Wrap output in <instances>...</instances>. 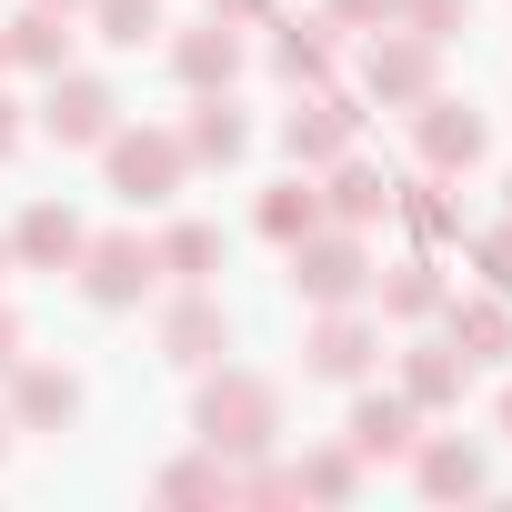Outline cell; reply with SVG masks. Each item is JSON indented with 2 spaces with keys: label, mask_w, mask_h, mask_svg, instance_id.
<instances>
[{
  "label": "cell",
  "mask_w": 512,
  "mask_h": 512,
  "mask_svg": "<svg viewBox=\"0 0 512 512\" xmlns=\"http://www.w3.org/2000/svg\"><path fill=\"white\" fill-rule=\"evenodd\" d=\"M191 422H201V442H211L221 462H262V452L282 442V392H272L262 372H231V362H221V372L201 382V412H191Z\"/></svg>",
  "instance_id": "obj_1"
},
{
  "label": "cell",
  "mask_w": 512,
  "mask_h": 512,
  "mask_svg": "<svg viewBox=\"0 0 512 512\" xmlns=\"http://www.w3.org/2000/svg\"><path fill=\"white\" fill-rule=\"evenodd\" d=\"M292 292L322 312V302H372V251H362V231H342V221H322V231H302L292 251Z\"/></svg>",
  "instance_id": "obj_2"
},
{
  "label": "cell",
  "mask_w": 512,
  "mask_h": 512,
  "mask_svg": "<svg viewBox=\"0 0 512 512\" xmlns=\"http://www.w3.org/2000/svg\"><path fill=\"white\" fill-rule=\"evenodd\" d=\"M71 272H81V302H91V312H131V302L161 292V251H151L141 231H91Z\"/></svg>",
  "instance_id": "obj_3"
},
{
  "label": "cell",
  "mask_w": 512,
  "mask_h": 512,
  "mask_svg": "<svg viewBox=\"0 0 512 512\" xmlns=\"http://www.w3.org/2000/svg\"><path fill=\"white\" fill-rule=\"evenodd\" d=\"M362 91L372 101H392V111H412V101H432L442 91V41H422V31H372V51H362Z\"/></svg>",
  "instance_id": "obj_4"
},
{
  "label": "cell",
  "mask_w": 512,
  "mask_h": 512,
  "mask_svg": "<svg viewBox=\"0 0 512 512\" xmlns=\"http://www.w3.org/2000/svg\"><path fill=\"white\" fill-rule=\"evenodd\" d=\"M41 131H51L61 151H101V141L121 131V91H111L101 71H51V91H41Z\"/></svg>",
  "instance_id": "obj_5"
},
{
  "label": "cell",
  "mask_w": 512,
  "mask_h": 512,
  "mask_svg": "<svg viewBox=\"0 0 512 512\" xmlns=\"http://www.w3.org/2000/svg\"><path fill=\"white\" fill-rule=\"evenodd\" d=\"M101 161H111V191H121L131 211L171 201V191H181V171H191L181 131H111V141H101Z\"/></svg>",
  "instance_id": "obj_6"
},
{
  "label": "cell",
  "mask_w": 512,
  "mask_h": 512,
  "mask_svg": "<svg viewBox=\"0 0 512 512\" xmlns=\"http://www.w3.org/2000/svg\"><path fill=\"white\" fill-rule=\"evenodd\" d=\"M221 352H231V312H221V292H211V282H181V292L161 302V362L211 372Z\"/></svg>",
  "instance_id": "obj_7"
},
{
  "label": "cell",
  "mask_w": 512,
  "mask_h": 512,
  "mask_svg": "<svg viewBox=\"0 0 512 512\" xmlns=\"http://www.w3.org/2000/svg\"><path fill=\"white\" fill-rule=\"evenodd\" d=\"M372 352H382V322H372L362 302H322V322L302 332V372H312V382H362Z\"/></svg>",
  "instance_id": "obj_8"
},
{
  "label": "cell",
  "mask_w": 512,
  "mask_h": 512,
  "mask_svg": "<svg viewBox=\"0 0 512 512\" xmlns=\"http://www.w3.org/2000/svg\"><path fill=\"white\" fill-rule=\"evenodd\" d=\"M81 372H61V362H11V402H0V412H11V432H71L81 422Z\"/></svg>",
  "instance_id": "obj_9"
},
{
  "label": "cell",
  "mask_w": 512,
  "mask_h": 512,
  "mask_svg": "<svg viewBox=\"0 0 512 512\" xmlns=\"http://www.w3.org/2000/svg\"><path fill=\"white\" fill-rule=\"evenodd\" d=\"M412 141H422V171H482V151H492V131H482V111L472 101H412Z\"/></svg>",
  "instance_id": "obj_10"
},
{
  "label": "cell",
  "mask_w": 512,
  "mask_h": 512,
  "mask_svg": "<svg viewBox=\"0 0 512 512\" xmlns=\"http://www.w3.org/2000/svg\"><path fill=\"white\" fill-rule=\"evenodd\" d=\"M352 141H362V111H352L342 91H312L302 111H282V151H292V171H332Z\"/></svg>",
  "instance_id": "obj_11"
},
{
  "label": "cell",
  "mask_w": 512,
  "mask_h": 512,
  "mask_svg": "<svg viewBox=\"0 0 512 512\" xmlns=\"http://www.w3.org/2000/svg\"><path fill=\"white\" fill-rule=\"evenodd\" d=\"M342 442H352L362 462H412V442H422V402H412V392H362L352 422H342Z\"/></svg>",
  "instance_id": "obj_12"
},
{
  "label": "cell",
  "mask_w": 512,
  "mask_h": 512,
  "mask_svg": "<svg viewBox=\"0 0 512 512\" xmlns=\"http://www.w3.org/2000/svg\"><path fill=\"white\" fill-rule=\"evenodd\" d=\"M81 241H91V231H81L71 201H31V211L11 221V272H71Z\"/></svg>",
  "instance_id": "obj_13"
},
{
  "label": "cell",
  "mask_w": 512,
  "mask_h": 512,
  "mask_svg": "<svg viewBox=\"0 0 512 512\" xmlns=\"http://www.w3.org/2000/svg\"><path fill=\"white\" fill-rule=\"evenodd\" d=\"M171 71H181V91H231L241 81V21H191V31H171Z\"/></svg>",
  "instance_id": "obj_14"
},
{
  "label": "cell",
  "mask_w": 512,
  "mask_h": 512,
  "mask_svg": "<svg viewBox=\"0 0 512 512\" xmlns=\"http://www.w3.org/2000/svg\"><path fill=\"white\" fill-rule=\"evenodd\" d=\"M322 181V221H342V231H372V221H392V181L372 171V161H332V171H312Z\"/></svg>",
  "instance_id": "obj_15"
},
{
  "label": "cell",
  "mask_w": 512,
  "mask_h": 512,
  "mask_svg": "<svg viewBox=\"0 0 512 512\" xmlns=\"http://www.w3.org/2000/svg\"><path fill=\"white\" fill-rule=\"evenodd\" d=\"M181 151H191V161H221V171H231V161L251 151V121H241V101H231V91H191Z\"/></svg>",
  "instance_id": "obj_16"
},
{
  "label": "cell",
  "mask_w": 512,
  "mask_h": 512,
  "mask_svg": "<svg viewBox=\"0 0 512 512\" xmlns=\"http://www.w3.org/2000/svg\"><path fill=\"white\" fill-rule=\"evenodd\" d=\"M412 482H422L432 502H462V492H482L492 472H482V452H472L462 432H422V442H412Z\"/></svg>",
  "instance_id": "obj_17"
},
{
  "label": "cell",
  "mask_w": 512,
  "mask_h": 512,
  "mask_svg": "<svg viewBox=\"0 0 512 512\" xmlns=\"http://www.w3.org/2000/svg\"><path fill=\"white\" fill-rule=\"evenodd\" d=\"M442 312H452L462 362H512V292H472V302H442Z\"/></svg>",
  "instance_id": "obj_18"
},
{
  "label": "cell",
  "mask_w": 512,
  "mask_h": 512,
  "mask_svg": "<svg viewBox=\"0 0 512 512\" xmlns=\"http://www.w3.org/2000/svg\"><path fill=\"white\" fill-rule=\"evenodd\" d=\"M0 51H11V71H71V11H41V0H31V11L11 21V31H0Z\"/></svg>",
  "instance_id": "obj_19"
},
{
  "label": "cell",
  "mask_w": 512,
  "mask_h": 512,
  "mask_svg": "<svg viewBox=\"0 0 512 512\" xmlns=\"http://www.w3.org/2000/svg\"><path fill=\"white\" fill-rule=\"evenodd\" d=\"M462 382H472V362H462L452 342H412V362H402V392H412L422 412H452V402H462Z\"/></svg>",
  "instance_id": "obj_20"
},
{
  "label": "cell",
  "mask_w": 512,
  "mask_h": 512,
  "mask_svg": "<svg viewBox=\"0 0 512 512\" xmlns=\"http://www.w3.org/2000/svg\"><path fill=\"white\" fill-rule=\"evenodd\" d=\"M251 231H262V241H302V231H322V191H312V171H292L282 191H262V211H251Z\"/></svg>",
  "instance_id": "obj_21"
},
{
  "label": "cell",
  "mask_w": 512,
  "mask_h": 512,
  "mask_svg": "<svg viewBox=\"0 0 512 512\" xmlns=\"http://www.w3.org/2000/svg\"><path fill=\"white\" fill-rule=\"evenodd\" d=\"M272 71H282L292 91H322V81H332V21H282Z\"/></svg>",
  "instance_id": "obj_22"
},
{
  "label": "cell",
  "mask_w": 512,
  "mask_h": 512,
  "mask_svg": "<svg viewBox=\"0 0 512 512\" xmlns=\"http://www.w3.org/2000/svg\"><path fill=\"white\" fill-rule=\"evenodd\" d=\"M151 492H161V502H231V492H241V472H231V462H221V452L201 442L191 462H171V472H151Z\"/></svg>",
  "instance_id": "obj_23"
},
{
  "label": "cell",
  "mask_w": 512,
  "mask_h": 512,
  "mask_svg": "<svg viewBox=\"0 0 512 512\" xmlns=\"http://www.w3.org/2000/svg\"><path fill=\"white\" fill-rule=\"evenodd\" d=\"M151 251H161V282H211L221 272V231L211 221H171Z\"/></svg>",
  "instance_id": "obj_24"
},
{
  "label": "cell",
  "mask_w": 512,
  "mask_h": 512,
  "mask_svg": "<svg viewBox=\"0 0 512 512\" xmlns=\"http://www.w3.org/2000/svg\"><path fill=\"white\" fill-rule=\"evenodd\" d=\"M372 302H382L392 322H432V312H442V272H432V262H402V272H372Z\"/></svg>",
  "instance_id": "obj_25"
},
{
  "label": "cell",
  "mask_w": 512,
  "mask_h": 512,
  "mask_svg": "<svg viewBox=\"0 0 512 512\" xmlns=\"http://www.w3.org/2000/svg\"><path fill=\"white\" fill-rule=\"evenodd\" d=\"M292 482H302V502H352V492H362V452H352V442L302 452V462H292Z\"/></svg>",
  "instance_id": "obj_26"
},
{
  "label": "cell",
  "mask_w": 512,
  "mask_h": 512,
  "mask_svg": "<svg viewBox=\"0 0 512 512\" xmlns=\"http://www.w3.org/2000/svg\"><path fill=\"white\" fill-rule=\"evenodd\" d=\"M392 211H402L422 241H452V231H462V211L442 201V171H422V181H392Z\"/></svg>",
  "instance_id": "obj_27"
},
{
  "label": "cell",
  "mask_w": 512,
  "mask_h": 512,
  "mask_svg": "<svg viewBox=\"0 0 512 512\" xmlns=\"http://www.w3.org/2000/svg\"><path fill=\"white\" fill-rule=\"evenodd\" d=\"M91 31L111 51H141V41H161V0H91Z\"/></svg>",
  "instance_id": "obj_28"
},
{
  "label": "cell",
  "mask_w": 512,
  "mask_h": 512,
  "mask_svg": "<svg viewBox=\"0 0 512 512\" xmlns=\"http://www.w3.org/2000/svg\"><path fill=\"white\" fill-rule=\"evenodd\" d=\"M462 11H472V0H392V21H402V31H422V41H452V31H462Z\"/></svg>",
  "instance_id": "obj_29"
},
{
  "label": "cell",
  "mask_w": 512,
  "mask_h": 512,
  "mask_svg": "<svg viewBox=\"0 0 512 512\" xmlns=\"http://www.w3.org/2000/svg\"><path fill=\"white\" fill-rule=\"evenodd\" d=\"M472 262H482V282H492V292H512V221L472 241Z\"/></svg>",
  "instance_id": "obj_30"
},
{
  "label": "cell",
  "mask_w": 512,
  "mask_h": 512,
  "mask_svg": "<svg viewBox=\"0 0 512 512\" xmlns=\"http://www.w3.org/2000/svg\"><path fill=\"white\" fill-rule=\"evenodd\" d=\"M322 21H342V31H392V0H322Z\"/></svg>",
  "instance_id": "obj_31"
},
{
  "label": "cell",
  "mask_w": 512,
  "mask_h": 512,
  "mask_svg": "<svg viewBox=\"0 0 512 512\" xmlns=\"http://www.w3.org/2000/svg\"><path fill=\"white\" fill-rule=\"evenodd\" d=\"M21 352H31V332H21V312H11V302H0V382H11V362H21Z\"/></svg>",
  "instance_id": "obj_32"
},
{
  "label": "cell",
  "mask_w": 512,
  "mask_h": 512,
  "mask_svg": "<svg viewBox=\"0 0 512 512\" xmlns=\"http://www.w3.org/2000/svg\"><path fill=\"white\" fill-rule=\"evenodd\" d=\"M21 151V101H0V161Z\"/></svg>",
  "instance_id": "obj_33"
},
{
  "label": "cell",
  "mask_w": 512,
  "mask_h": 512,
  "mask_svg": "<svg viewBox=\"0 0 512 512\" xmlns=\"http://www.w3.org/2000/svg\"><path fill=\"white\" fill-rule=\"evenodd\" d=\"M211 11H221V21H262L272 0H211Z\"/></svg>",
  "instance_id": "obj_34"
},
{
  "label": "cell",
  "mask_w": 512,
  "mask_h": 512,
  "mask_svg": "<svg viewBox=\"0 0 512 512\" xmlns=\"http://www.w3.org/2000/svg\"><path fill=\"white\" fill-rule=\"evenodd\" d=\"M41 11H91V0H41Z\"/></svg>",
  "instance_id": "obj_35"
},
{
  "label": "cell",
  "mask_w": 512,
  "mask_h": 512,
  "mask_svg": "<svg viewBox=\"0 0 512 512\" xmlns=\"http://www.w3.org/2000/svg\"><path fill=\"white\" fill-rule=\"evenodd\" d=\"M502 432H512V382H502Z\"/></svg>",
  "instance_id": "obj_36"
},
{
  "label": "cell",
  "mask_w": 512,
  "mask_h": 512,
  "mask_svg": "<svg viewBox=\"0 0 512 512\" xmlns=\"http://www.w3.org/2000/svg\"><path fill=\"white\" fill-rule=\"evenodd\" d=\"M0 282H11V241H0Z\"/></svg>",
  "instance_id": "obj_37"
},
{
  "label": "cell",
  "mask_w": 512,
  "mask_h": 512,
  "mask_svg": "<svg viewBox=\"0 0 512 512\" xmlns=\"http://www.w3.org/2000/svg\"><path fill=\"white\" fill-rule=\"evenodd\" d=\"M0 452H11V412H0Z\"/></svg>",
  "instance_id": "obj_38"
},
{
  "label": "cell",
  "mask_w": 512,
  "mask_h": 512,
  "mask_svg": "<svg viewBox=\"0 0 512 512\" xmlns=\"http://www.w3.org/2000/svg\"><path fill=\"white\" fill-rule=\"evenodd\" d=\"M0 71H11V51H0Z\"/></svg>",
  "instance_id": "obj_39"
},
{
  "label": "cell",
  "mask_w": 512,
  "mask_h": 512,
  "mask_svg": "<svg viewBox=\"0 0 512 512\" xmlns=\"http://www.w3.org/2000/svg\"><path fill=\"white\" fill-rule=\"evenodd\" d=\"M502 191H512V181H502Z\"/></svg>",
  "instance_id": "obj_40"
}]
</instances>
